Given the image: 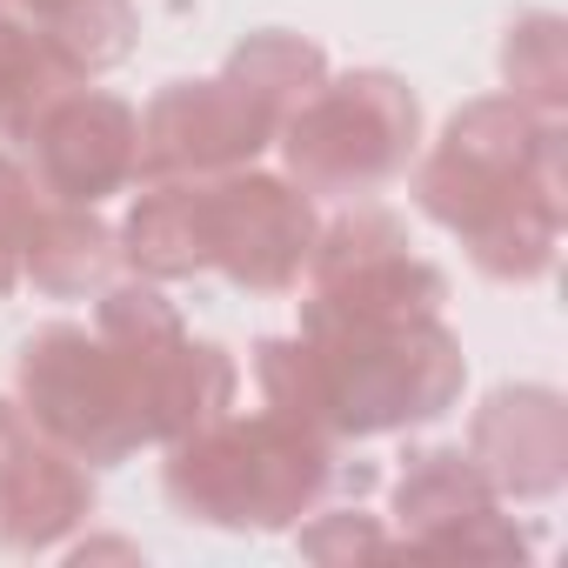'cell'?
<instances>
[{
  "label": "cell",
  "mask_w": 568,
  "mask_h": 568,
  "mask_svg": "<svg viewBox=\"0 0 568 568\" xmlns=\"http://www.w3.org/2000/svg\"><path fill=\"white\" fill-rule=\"evenodd\" d=\"M274 128H281V114L254 88H241L234 74H221V81H174L141 121V168L134 174L168 181V174L241 168Z\"/></svg>",
  "instance_id": "5"
},
{
  "label": "cell",
  "mask_w": 568,
  "mask_h": 568,
  "mask_svg": "<svg viewBox=\"0 0 568 568\" xmlns=\"http://www.w3.org/2000/svg\"><path fill=\"white\" fill-rule=\"evenodd\" d=\"M501 74H508V94H515L521 108L555 114V108H561V81H568V41H561V21H555V14H528L521 28H508Z\"/></svg>",
  "instance_id": "15"
},
{
  "label": "cell",
  "mask_w": 568,
  "mask_h": 568,
  "mask_svg": "<svg viewBox=\"0 0 568 568\" xmlns=\"http://www.w3.org/2000/svg\"><path fill=\"white\" fill-rule=\"evenodd\" d=\"M114 267V234L88 214V207H41L28 227V261L21 274L48 295H88L94 281H108Z\"/></svg>",
  "instance_id": "10"
},
{
  "label": "cell",
  "mask_w": 568,
  "mask_h": 568,
  "mask_svg": "<svg viewBox=\"0 0 568 568\" xmlns=\"http://www.w3.org/2000/svg\"><path fill=\"white\" fill-rule=\"evenodd\" d=\"M227 74H234L241 88H254L274 114H288L295 101H308V94L322 88L328 61H322V48L302 41V34H254L247 48H234Z\"/></svg>",
  "instance_id": "13"
},
{
  "label": "cell",
  "mask_w": 568,
  "mask_h": 568,
  "mask_svg": "<svg viewBox=\"0 0 568 568\" xmlns=\"http://www.w3.org/2000/svg\"><path fill=\"white\" fill-rule=\"evenodd\" d=\"M21 415L94 462H114L121 448L148 442L141 435V408H134V382L128 362L114 355V342L88 335V328H48L41 342H28L21 355Z\"/></svg>",
  "instance_id": "3"
},
{
  "label": "cell",
  "mask_w": 568,
  "mask_h": 568,
  "mask_svg": "<svg viewBox=\"0 0 568 568\" xmlns=\"http://www.w3.org/2000/svg\"><path fill=\"white\" fill-rule=\"evenodd\" d=\"M468 462L515 495H548L561 481V402L548 388H515V395L501 388L475 415V455Z\"/></svg>",
  "instance_id": "8"
},
{
  "label": "cell",
  "mask_w": 568,
  "mask_h": 568,
  "mask_svg": "<svg viewBox=\"0 0 568 568\" xmlns=\"http://www.w3.org/2000/svg\"><path fill=\"white\" fill-rule=\"evenodd\" d=\"M201 241L207 267H227L247 288H288L315 254V207L288 181L227 174L201 187Z\"/></svg>",
  "instance_id": "4"
},
{
  "label": "cell",
  "mask_w": 568,
  "mask_h": 568,
  "mask_svg": "<svg viewBox=\"0 0 568 568\" xmlns=\"http://www.w3.org/2000/svg\"><path fill=\"white\" fill-rule=\"evenodd\" d=\"M328 481V455L308 428H288L281 415H254V422H221L201 428L174 468H168V495L201 515V521H288L315 501V488Z\"/></svg>",
  "instance_id": "1"
},
{
  "label": "cell",
  "mask_w": 568,
  "mask_h": 568,
  "mask_svg": "<svg viewBox=\"0 0 568 568\" xmlns=\"http://www.w3.org/2000/svg\"><path fill=\"white\" fill-rule=\"evenodd\" d=\"M281 148L295 174L322 194H368L415 154V94L395 74L322 81L308 101L281 114Z\"/></svg>",
  "instance_id": "2"
},
{
  "label": "cell",
  "mask_w": 568,
  "mask_h": 568,
  "mask_svg": "<svg viewBox=\"0 0 568 568\" xmlns=\"http://www.w3.org/2000/svg\"><path fill=\"white\" fill-rule=\"evenodd\" d=\"M68 81H74V74L48 54L41 34H28V28H14V21H0V128L21 134Z\"/></svg>",
  "instance_id": "14"
},
{
  "label": "cell",
  "mask_w": 568,
  "mask_h": 568,
  "mask_svg": "<svg viewBox=\"0 0 568 568\" xmlns=\"http://www.w3.org/2000/svg\"><path fill=\"white\" fill-rule=\"evenodd\" d=\"M128 254L148 274H194L207 267V241H201V187H148L128 214Z\"/></svg>",
  "instance_id": "11"
},
{
  "label": "cell",
  "mask_w": 568,
  "mask_h": 568,
  "mask_svg": "<svg viewBox=\"0 0 568 568\" xmlns=\"http://www.w3.org/2000/svg\"><path fill=\"white\" fill-rule=\"evenodd\" d=\"M21 134L34 141L41 187L68 207H94L141 168V121L114 94H54Z\"/></svg>",
  "instance_id": "6"
},
{
  "label": "cell",
  "mask_w": 568,
  "mask_h": 568,
  "mask_svg": "<svg viewBox=\"0 0 568 568\" xmlns=\"http://www.w3.org/2000/svg\"><path fill=\"white\" fill-rule=\"evenodd\" d=\"M402 515H415L428 528V548H462V528L495 521V488L468 455H415L402 488H395Z\"/></svg>",
  "instance_id": "9"
},
{
  "label": "cell",
  "mask_w": 568,
  "mask_h": 568,
  "mask_svg": "<svg viewBox=\"0 0 568 568\" xmlns=\"http://www.w3.org/2000/svg\"><path fill=\"white\" fill-rule=\"evenodd\" d=\"M48 54L81 81L94 68H114L134 48V8L128 0H54L48 8Z\"/></svg>",
  "instance_id": "12"
},
{
  "label": "cell",
  "mask_w": 568,
  "mask_h": 568,
  "mask_svg": "<svg viewBox=\"0 0 568 568\" xmlns=\"http://www.w3.org/2000/svg\"><path fill=\"white\" fill-rule=\"evenodd\" d=\"M88 515V475L41 442V428L0 402V535L8 548H48Z\"/></svg>",
  "instance_id": "7"
},
{
  "label": "cell",
  "mask_w": 568,
  "mask_h": 568,
  "mask_svg": "<svg viewBox=\"0 0 568 568\" xmlns=\"http://www.w3.org/2000/svg\"><path fill=\"white\" fill-rule=\"evenodd\" d=\"M34 181L0 154V295L21 281V261H28V227H34Z\"/></svg>",
  "instance_id": "16"
}]
</instances>
